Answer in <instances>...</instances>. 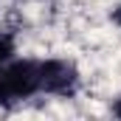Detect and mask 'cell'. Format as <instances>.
Here are the masks:
<instances>
[{
	"label": "cell",
	"instance_id": "obj_4",
	"mask_svg": "<svg viewBox=\"0 0 121 121\" xmlns=\"http://www.w3.org/2000/svg\"><path fill=\"white\" fill-rule=\"evenodd\" d=\"M0 104H3V107H11V104H14V96L9 90V82H6L3 70H0Z\"/></svg>",
	"mask_w": 121,
	"mask_h": 121
},
{
	"label": "cell",
	"instance_id": "obj_2",
	"mask_svg": "<svg viewBox=\"0 0 121 121\" xmlns=\"http://www.w3.org/2000/svg\"><path fill=\"white\" fill-rule=\"evenodd\" d=\"M6 82H9V90L14 96V101H23V99H31L34 93L39 90V62L34 59H11L9 65L0 68Z\"/></svg>",
	"mask_w": 121,
	"mask_h": 121
},
{
	"label": "cell",
	"instance_id": "obj_3",
	"mask_svg": "<svg viewBox=\"0 0 121 121\" xmlns=\"http://www.w3.org/2000/svg\"><path fill=\"white\" fill-rule=\"evenodd\" d=\"M14 59V37L11 31H0V68Z\"/></svg>",
	"mask_w": 121,
	"mask_h": 121
},
{
	"label": "cell",
	"instance_id": "obj_5",
	"mask_svg": "<svg viewBox=\"0 0 121 121\" xmlns=\"http://www.w3.org/2000/svg\"><path fill=\"white\" fill-rule=\"evenodd\" d=\"M110 17H113V23L121 28V6H116V9H113V14H110Z\"/></svg>",
	"mask_w": 121,
	"mask_h": 121
},
{
	"label": "cell",
	"instance_id": "obj_1",
	"mask_svg": "<svg viewBox=\"0 0 121 121\" xmlns=\"http://www.w3.org/2000/svg\"><path fill=\"white\" fill-rule=\"evenodd\" d=\"M79 87V70L68 59H45L39 62V90L51 96H73Z\"/></svg>",
	"mask_w": 121,
	"mask_h": 121
},
{
	"label": "cell",
	"instance_id": "obj_6",
	"mask_svg": "<svg viewBox=\"0 0 121 121\" xmlns=\"http://www.w3.org/2000/svg\"><path fill=\"white\" fill-rule=\"evenodd\" d=\"M113 113H116V116H118V118H121V96H118V99H116V101H113Z\"/></svg>",
	"mask_w": 121,
	"mask_h": 121
}]
</instances>
